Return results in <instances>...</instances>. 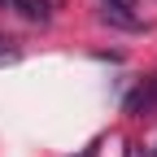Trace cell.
I'll use <instances>...</instances> for the list:
<instances>
[{"instance_id": "6", "label": "cell", "mask_w": 157, "mask_h": 157, "mask_svg": "<svg viewBox=\"0 0 157 157\" xmlns=\"http://www.w3.org/2000/svg\"><path fill=\"white\" fill-rule=\"evenodd\" d=\"M127 157H144V153H140V144H127Z\"/></svg>"}, {"instance_id": "8", "label": "cell", "mask_w": 157, "mask_h": 157, "mask_svg": "<svg viewBox=\"0 0 157 157\" xmlns=\"http://www.w3.org/2000/svg\"><path fill=\"white\" fill-rule=\"evenodd\" d=\"M0 9H9V0H0Z\"/></svg>"}, {"instance_id": "5", "label": "cell", "mask_w": 157, "mask_h": 157, "mask_svg": "<svg viewBox=\"0 0 157 157\" xmlns=\"http://www.w3.org/2000/svg\"><path fill=\"white\" fill-rule=\"evenodd\" d=\"M101 5H113V9H135V0H101Z\"/></svg>"}, {"instance_id": "2", "label": "cell", "mask_w": 157, "mask_h": 157, "mask_svg": "<svg viewBox=\"0 0 157 157\" xmlns=\"http://www.w3.org/2000/svg\"><path fill=\"white\" fill-rule=\"evenodd\" d=\"M9 9H17L26 22H48L52 17V0H9Z\"/></svg>"}, {"instance_id": "4", "label": "cell", "mask_w": 157, "mask_h": 157, "mask_svg": "<svg viewBox=\"0 0 157 157\" xmlns=\"http://www.w3.org/2000/svg\"><path fill=\"white\" fill-rule=\"evenodd\" d=\"M17 61V48H9V44H0V66H13Z\"/></svg>"}, {"instance_id": "3", "label": "cell", "mask_w": 157, "mask_h": 157, "mask_svg": "<svg viewBox=\"0 0 157 157\" xmlns=\"http://www.w3.org/2000/svg\"><path fill=\"white\" fill-rule=\"evenodd\" d=\"M96 17L109 22V26H122V31H140V26H144L140 17H131L127 9H113V5H101V13H96Z\"/></svg>"}, {"instance_id": "1", "label": "cell", "mask_w": 157, "mask_h": 157, "mask_svg": "<svg viewBox=\"0 0 157 157\" xmlns=\"http://www.w3.org/2000/svg\"><path fill=\"white\" fill-rule=\"evenodd\" d=\"M157 109V74L148 78V83H140L131 96H127V113H135V118H148Z\"/></svg>"}, {"instance_id": "7", "label": "cell", "mask_w": 157, "mask_h": 157, "mask_svg": "<svg viewBox=\"0 0 157 157\" xmlns=\"http://www.w3.org/2000/svg\"><path fill=\"white\" fill-rule=\"evenodd\" d=\"M96 148H101V144H92V148H83V157H96Z\"/></svg>"}]
</instances>
